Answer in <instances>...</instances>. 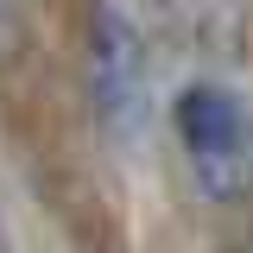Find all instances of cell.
Returning a JSON list of instances; mask_svg holds the SVG:
<instances>
[{"label":"cell","instance_id":"1","mask_svg":"<svg viewBox=\"0 0 253 253\" xmlns=\"http://www.w3.org/2000/svg\"><path fill=\"white\" fill-rule=\"evenodd\" d=\"M171 126L209 203L253 196V101L228 83H190L171 101Z\"/></svg>","mask_w":253,"mask_h":253},{"label":"cell","instance_id":"2","mask_svg":"<svg viewBox=\"0 0 253 253\" xmlns=\"http://www.w3.org/2000/svg\"><path fill=\"white\" fill-rule=\"evenodd\" d=\"M89 101L114 139H133L146 126V51L139 32L108 6L89 13Z\"/></svg>","mask_w":253,"mask_h":253}]
</instances>
